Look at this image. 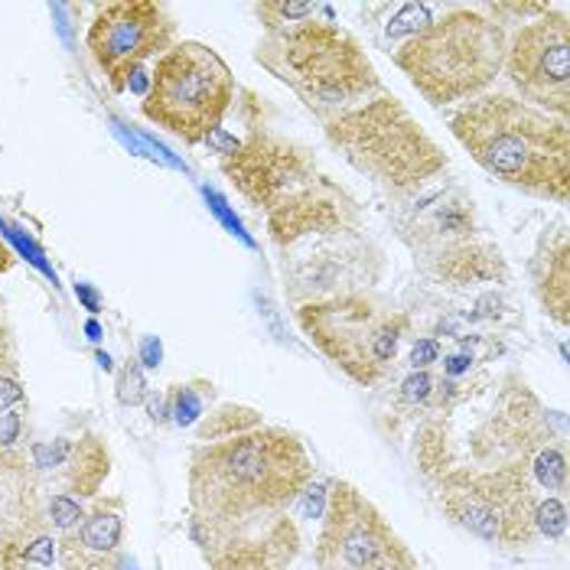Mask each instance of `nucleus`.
<instances>
[{
  "instance_id": "obj_1",
  "label": "nucleus",
  "mask_w": 570,
  "mask_h": 570,
  "mask_svg": "<svg viewBox=\"0 0 570 570\" xmlns=\"http://www.w3.org/2000/svg\"><path fill=\"white\" fill-rule=\"evenodd\" d=\"M189 466V528L213 570H284L297 554L291 505L313 463L304 443L225 407L199 431Z\"/></svg>"
},
{
  "instance_id": "obj_2",
  "label": "nucleus",
  "mask_w": 570,
  "mask_h": 570,
  "mask_svg": "<svg viewBox=\"0 0 570 570\" xmlns=\"http://www.w3.org/2000/svg\"><path fill=\"white\" fill-rule=\"evenodd\" d=\"M450 131L485 174L531 196L568 203V121L512 95H480L450 118Z\"/></svg>"
},
{
  "instance_id": "obj_3",
  "label": "nucleus",
  "mask_w": 570,
  "mask_h": 570,
  "mask_svg": "<svg viewBox=\"0 0 570 570\" xmlns=\"http://www.w3.org/2000/svg\"><path fill=\"white\" fill-rule=\"evenodd\" d=\"M258 62L301 95L323 128L385 91L365 49L330 20L274 30L258 46Z\"/></svg>"
},
{
  "instance_id": "obj_4",
  "label": "nucleus",
  "mask_w": 570,
  "mask_h": 570,
  "mask_svg": "<svg viewBox=\"0 0 570 570\" xmlns=\"http://www.w3.org/2000/svg\"><path fill=\"white\" fill-rule=\"evenodd\" d=\"M505 46L499 20L473 7H453L443 20H431L421 33L407 37L395 62L428 101L450 105L476 98L499 76Z\"/></svg>"
},
{
  "instance_id": "obj_5",
  "label": "nucleus",
  "mask_w": 570,
  "mask_h": 570,
  "mask_svg": "<svg viewBox=\"0 0 570 570\" xmlns=\"http://www.w3.org/2000/svg\"><path fill=\"white\" fill-rule=\"evenodd\" d=\"M326 134L362 174L395 189L421 186L446 167L443 150L389 91L326 125Z\"/></svg>"
},
{
  "instance_id": "obj_6",
  "label": "nucleus",
  "mask_w": 570,
  "mask_h": 570,
  "mask_svg": "<svg viewBox=\"0 0 570 570\" xmlns=\"http://www.w3.org/2000/svg\"><path fill=\"white\" fill-rule=\"evenodd\" d=\"M232 98L235 79L219 52L203 43H179L157 59L140 108L157 128L199 144L219 134Z\"/></svg>"
},
{
  "instance_id": "obj_7",
  "label": "nucleus",
  "mask_w": 570,
  "mask_h": 570,
  "mask_svg": "<svg viewBox=\"0 0 570 570\" xmlns=\"http://www.w3.org/2000/svg\"><path fill=\"white\" fill-rule=\"evenodd\" d=\"M301 326L316 350L336 362L352 382L372 385L395 362L401 316L375 307L365 297H333L301 309Z\"/></svg>"
},
{
  "instance_id": "obj_8",
  "label": "nucleus",
  "mask_w": 570,
  "mask_h": 570,
  "mask_svg": "<svg viewBox=\"0 0 570 570\" xmlns=\"http://www.w3.org/2000/svg\"><path fill=\"white\" fill-rule=\"evenodd\" d=\"M316 564L320 570H417L395 528L346 480H336L326 492Z\"/></svg>"
},
{
  "instance_id": "obj_9",
  "label": "nucleus",
  "mask_w": 570,
  "mask_h": 570,
  "mask_svg": "<svg viewBox=\"0 0 570 570\" xmlns=\"http://www.w3.org/2000/svg\"><path fill=\"white\" fill-rule=\"evenodd\" d=\"M174 40V17L157 0H111L88 27V52L108 86L125 91L137 69Z\"/></svg>"
},
{
  "instance_id": "obj_10",
  "label": "nucleus",
  "mask_w": 570,
  "mask_h": 570,
  "mask_svg": "<svg viewBox=\"0 0 570 570\" xmlns=\"http://www.w3.org/2000/svg\"><path fill=\"white\" fill-rule=\"evenodd\" d=\"M443 509L485 541L528 544L534 531V495L522 466L489 476L453 473L443 485Z\"/></svg>"
},
{
  "instance_id": "obj_11",
  "label": "nucleus",
  "mask_w": 570,
  "mask_h": 570,
  "mask_svg": "<svg viewBox=\"0 0 570 570\" xmlns=\"http://www.w3.org/2000/svg\"><path fill=\"white\" fill-rule=\"evenodd\" d=\"M512 86L522 91V101L544 115H570V23L561 10L525 23L512 43L505 46V62Z\"/></svg>"
},
{
  "instance_id": "obj_12",
  "label": "nucleus",
  "mask_w": 570,
  "mask_h": 570,
  "mask_svg": "<svg viewBox=\"0 0 570 570\" xmlns=\"http://www.w3.org/2000/svg\"><path fill=\"white\" fill-rule=\"evenodd\" d=\"M222 167L255 206L271 209V216L277 209L304 199L309 193H316L313 186H307V157L297 154L291 144H281V140H262L258 137L245 147H235Z\"/></svg>"
},
{
  "instance_id": "obj_13",
  "label": "nucleus",
  "mask_w": 570,
  "mask_h": 570,
  "mask_svg": "<svg viewBox=\"0 0 570 570\" xmlns=\"http://www.w3.org/2000/svg\"><path fill=\"white\" fill-rule=\"evenodd\" d=\"M56 525L23 476L0 480V570H49L56 561Z\"/></svg>"
},
{
  "instance_id": "obj_14",
  "label": "nucleus",
  "mask_w": 570,
  "mask_h": 570,
  "mask_svg": "<svg viewBox=\"0 0 570 570\" xmlns=\"http://www.w3.org/2000/svg\"><path fill=\"white\" fill-rule=\"evenodd\" d=\"M125 541V502H101L91 515L56 544V558L66 570H115Z\"/></svg>"
},
{
  "instance_id": "obj_15",
  "label": "nucleus",
  "mask_w": 570,
  "mask_h": 570,
  "mask_svg": "<svg viewBox=\"0 0 570 570\" xmlns=\"http://www.w3.org/2000/svg\"><path fill=\"white\" fill-rule=\"evenodd\" d=\"M541 274H538V294H541V304L544 309L558 320V323H568L570 309V255H568V235L561 232L554 248L548 242V255L541 258Z\"/></svg>"
},
{
  "instance_id": "obj_16",
  "label": "nucleus",
  "mask_w": 570,
  "mask_h": 570,
  "mask_svg": "<svg viewBox=\"0 0 570 570\" xmlns=\"http://www.w3.org/2000/svg\"><path fill=\"white\" fill-rule=\"evenodd\" d=\"M62 480L72 495H95L101 480L108 476V450L101 446L98 438H82L79 443H72L66 463H62Z\"/></svg>"
},
{
  "instance_id": "obj_17",
  "label": "nucleus",
  "mask_w": 570,
  "mask_h": 570,
  "mask_svg": "<svg viewBox=\"0 0 570 570\" xmlns=\"http://www.w3.org/2000/svg\"><path fill=\"white\" fill-rule=\"evenodd\" d=\"M534 528H541L548 538H561L568 528V512L561 505V499H544L534 505Z\"/></svg>"
},
{
  "instance_id": "obj_18",
  "label": "nucleus",
  "mask_w": 570,
  "mask_h": 570,
  "mask_svg": "<svg viewBox=\"0 0 570 570\" xmlns=\"http://www.w3.org/2000/svg\"><path fill=\"white\" fill-rule=\"evenodd\" d=\"M431 23V7H424V3H407L401 13H397L395 20L389 23V37H401V33H421L424 27Z\"/></svg>"
},
{
  "instance_id": "obj_19",
  "label": "nucleus",
  "mask_w": 570,
  "mask_h": 570,
  "mask_svg": "<svg viewBox=\"0 0 570 570\" xmlns=\"http://www.w3.org/2000/svg\"><path fill=\"white\" fill-rule=\"evenodd\" d=\"M534 473H538L541 485H548V489H561L564 480H568L564 453H561V450H544V453H538V466H534Z\"/></svg>"
},
{
  "instance_id": "obj_20",
  "label": "nucleus",
  "mask_w": 570,
  "mask_h": 570,
  "mask_svg": "<svg viewBox=\"0 0 570 570\" xmlns=\"http://www.w3.org/2000/svg\"><path fill=\"white\" fill-rule=\"evenodd\" d=\"M203 414V395L193 389V385H176L174 392V417L176 424H193L196 417Z\"/></svg>"
},
{
  "instance_id": "obj_21",
  "label": "nucleus",
  "mask_w": 570,
  "mask_h": 570,
  "mask_svg": "<svg viewBox=\"0 0 570 570\" xmlns=\"http://www.w3.org/2000/svg\"><path fill=\"white\" fill-rule=\"evenodd\" d=\"M144 372H140V365L131 362L125 372H121V379H118V397H121V404H140L144 401Z\"/></svg>"
},
{
  "instance_id": "obj_22",
  "label": "nucleus",
  "mask_w": 570,
  "mask_h": 570,
  "mask_svg": "<svg viewBox=\"0 0 570 570\" xmlns=\"http://www.w3.org/2000/svg\"><path fill=\"white\" fill-rule=\"evenodd\" d=\"M20 431H23L20 411H3L0 414V450H13V443L20 440Z\"/></svg>"
},
{
  "instance_id": "obj_23",
  "label": "nucleus",
  "mask_w": 570,
  "mask_h": 570,
  "mask_svg": "<svg viewBox=\"0 0 570 570\" xmlns=\"http://www.w3.org/2000/svg\"><path fill=\"white\" fill-rule=\"evenodd\" d=\"M434 392V382H431V375H424V372H417V375H411L407 382H404V397H411V401H428Z\"/></svg>"
},
{
  "instance_id": "obj_24",
  "label": "nucleus",
  "mask_w": 570,
  "mask_h": 570,
  "mask_svg": "<svg viewBox=\"0 0 570 570\" xmlns=\"http://www.w3.org/2000/svg\"><path fill=\"white\" fill-rule=\"evenodd\" d=\"M434 358H438V346H434L431 340L417 343V346H414V352H411V362H414V368H417V365L424 368V365H431Z\"/></svg>"
},
{
  "instance_id": "obj_25",
  "label": "nucleus",
  "mask_w": 570,
  "mask_h": 570,
  "mask_svg": "<svg viewBox=\"0 0 570 570\" xmlns=\"http://www.w3.org/2000/svg\"><path fill=\"white\" fill-rule=\"evenodd\" d=\"M157 362H160V343H157V340H147V343H144V365L154 368Z\"/></svg>"
},
{
  "instance_id": "obj_26",
  "label": "nucleus",
  "mask_w": 570,
  "mask_h": 570,
  "mask_svg": "<svg viewBox=\"0 0 570 570\" xmlns=\"http://www.w3.org/2000/svg\"><path fill=\"white\" fill-rule=\"evenodd\" d=\"M7 267H10V252H7V245L0 242V274H3Z\"/></svg>"
}]
</instances>
